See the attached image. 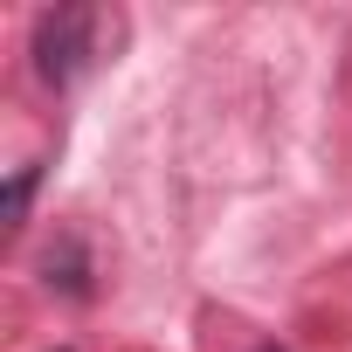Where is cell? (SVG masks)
I'll use <instances>...</instances> for the list:
<instances>
[{"mask_svg": "<svg viewBox=\"0 0 352 352\" xmlns=\"http://www.w3.org/2000/svg\"><path fill=\"white\" fill-rule=\"evenodd\" d=\"M97 8H49L42 21H35V69H42V83H76L83 69H90V56H97Z\"/></svg>", "mask_w": 352, "mask_h": 352, "instance_id": "cell-1", "label": "cell"}, {"mask_svg": "<svg viewBox=\"0 0 352 352\" xmlns=\"http://www.w3.org/2000/svg\"><path fill=\"white\" fill-rule=\"evenodd\" d=\"M49 283H63L69 297H90V276H83V256H76V242L63 249V263L49 256Z\"/></svg>", "mask_w": 352, "mask_h": 352, "instance_id": "cell-2", "label": "cell"}, {"mask_svg": "<svg viewBox=\"0 0 352 352\" xmlns=\"http://www.w3.org/2000/svg\"><path fill=\"white\" fill-rule=\"evenodd\" d=\"M28 194H35V166H21L14 180H8V228H21V221H28Z\"/></svg>", "mask_w": 352, "mask_h": 352, "instance_id": "cell-3", "label": "cell"}, {"mask_svg": "<svg viewBox=\"0 0 352 352\" xmlns=\"http://www.w3.org/2000/svg\"><path fill=\"white\" fill-rule=\"evenodd\" d=\"M256 352H283V345H256Z\"/></svg>", "mask_w": 352, "mask_h": 352, "instance_id": "cell-4", "label": "cell"}]
</instances>
